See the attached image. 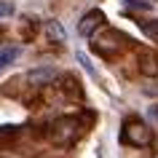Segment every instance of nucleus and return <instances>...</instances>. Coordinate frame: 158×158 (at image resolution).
Listing matches in <instances>:
<instances>
[{"mask_svg": "<svg viewBox=\"0 0 158 158\" xmlns=\"http://www.w3.org/2000/svg\"><path fill=\"white\" fill-rule=\"evenodd\" d=\"M142 27H145V32H148L153 40H158V19H156V22H145Z\"/></svg>", "mask_w": 158, "mask_h": 158, "instance_id": "obj_12", "label": "nucleus"}, {"mask_svg": "<svg viewBox=\"0 0 158 158\" xmlns=\"http://www.w3.org/2000/svg\"><path fill=\"white\" fill-rule=\"evenodd\" d=\"M105 24V14H102L99 8H94V11H89L83 19H81V24H78V32L83 35V38H91L99 27Z\"/></svg>", "mask_w": 158, "mask_h": 158, "instance_id": "obj_4", "label": "nucleus"}, {"mask_svg": "<svg viewBox=\"0 0 158 158\" xmlns=\"http://www.w3.org/2000/svg\"><path fill=\"white\" fill-rule=\"evenodd\" d=\"M78 59L83 62V67H86V70H89V75H91V78H97V70H94V67H91V62H89V59H86L83 54H78Z\"/></svg>", "mask_w": 158, "mask_h": 158, "instance_id": "obj_13", "label": "nucleus"}, {"mask_svg": "<svg viewBox=\"0 0 158 158\" xmlns=\"http://www.w3.org/2000/svg\"><path fill=\"white\" fill-rule=\"evenodd\" d=\"M16 56H19V48H16V46H3V48H0V73H3L8 64H14Z\"/></svg>", "mask_w": 158, "mask_h": 158, "instance_id": "obj_9", "label": "nucleus"}, {"mask_svg": "<svg viewBox=\"0 0 158 158\" xmlns=\"http://www.w3.org/2000/svg\"><path fill=\"white\" fill-rule=\"evenodd\" d=\"M0 43H3V30H0Z\"/></svg>", "mask_w": 158, "mask_h": 158, "instance_id": "obj_14", "label": "nucleus"}, {"mask_svg": "<svg viewBox=\"0 0 158 158\" xmlns=\"http://www.w3.org/2000/svg\"><path fill=\"white\" fill-rule=\"evenodd\" d=\"M14 3L11 0H0V19H6V16H14Z\"/></svg>", "mask_w": 158, "mask_h": 158, "instance_id": "obj_10", "label": "nucleus"}, {"mask_svg": "<svg viewBox=\"0 0 158 158\" xmlns=\"http://www.w3.org/2000/svg\"><path fill=\"white\" fill-rule=\"evenodd\" d=\"M91 38H94V35H91ZM126 43H134V40H131V38H126L123 32H118V30H105L99 38H94V40H91V48L97 51L99 56L113 59V56H118V54L126 48Z\"/></svg>", "mask_w": 158, "mask_h": 158, "instance_id": "obj_2", "label": "nucleus"}, {"mask_svg": "<svg viewBox=\"0 0 158 158\" xmlns=\"http://www.w3.org/2000/svg\"><path fill=\"white\" fill-rule=\"evenodd\" d=\"M139 70L145 75H153V78H156V75H158V56H156V54H150L148 48H142L139 51Z\"/></svg>", "mask_w": 158, "mask_h": 158, "instance_id": "obj_6", "label": "nucleus"}, {"mask_svg": "<svg viewBox=\"0 0 158 158\" xmlns=\"http://www.w3.org/2000/svg\"><path fill=\"white\" fill-rule=\"evenodd\" d=\"M35 30H38V24H35V19H24V40H30L35 35Z\"/></svg>", "mask_w": 158, "mask_h": 158, "instance_id": "obj_11", "label": "nucleus"}, {"mask_svg": "<svg viewBox=\"0 0 158 158\" xmlns=\"http://www.w3.org/2000/svg\"><path fill=\"white\" fill-rule=\"evenodd\" d=\"M62 94H64V97H73V99H81V97H83V91H81L78 78L64 75V78H62Z\"/></svg>", "mask_w": 158, "mask_h": 158, "instance_id": "obj_7", "label": "nucleus"}, {"mask_svg": "<svg viewBox=\"0 0 158 158\" xmlns=\"http://www.w3.org/2000/svg\"><path fill=\"white\" fill-rule=\"evenodd\" d=\"M54 78H56V73H54L51 67H38V70H32V73L27 75L30 86H48Z\"/></svg>", "mask_w": 158, "mask_h": 158, "instance_id": "obj_5", "label": "nucleus"}, {"mask_svg": "<svg viewBox=\"0 0 158 158\" xmlns=\"http://www.w3.org/2000/svg\"><path fill=\"white\" fill-rule=\"evenodd\" d=\"M121 142L131 145V148H150L153 131L148 129V123L142 118H129L123 123V131H121Z\"/></svg>", "mask_w": 158, "mask_h": 158, "instance_id": "obj_3", "label": "nucleus"}, {"mask_svg": "<svg viewBox=\"0 0 158 158\" xmlns=\"http://www.w3.org/2000/svg\"><path fill=\"white\" fill-rule=\"evenodd\" d=\"M46 32H48V38H51V43H64L67 40V32L62 30V24L59 22H46Z\"/></svg>", "mask_w": 158, "mask_h": 158, "instance_id": "obj_8", "label": "nucleus"}, {"mask_svg": "<svg viewBox=\"0 0 158 158\" xmlns=\"http://www.w3.org/2000/svg\"><path fill=\"white\" fill-rule=\"evenodd\" d=\"M83 121L78 115H64L59 118V121H54L48 129V139L54 142V145H59V148H70V145H75V142L81 139V134H83Z\"/></svg>", "mask_w": 158, "mask_h": 158, "instance_id": "obj_1", "label": "nucleus"}]
</instances>
